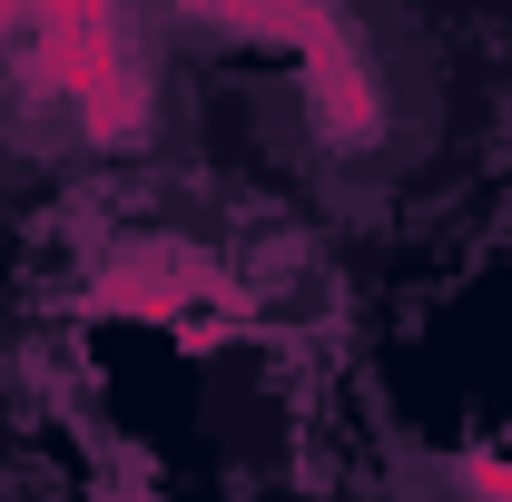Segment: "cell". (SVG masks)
Instances as JSON below:
<instances>
[{
	"instance_id": "obj_1",
	"label": "cell",
	"mask_w": 512,
	"mask_h": 502,
	"mask_svg": "<svg viewBox=\"0 0 512 502\" xmlns=\"http://www.w3.org/2000/svg\"><path fill=\"white\" fill-rule=\"evenodd\" d=\"M197 296H217V306L247 315L237 276H227L217 256H197V247H138V256H109V266L89 276V315H138V325H178Z\"/></svg>"
},
{
	"instance_id": "obj_2",
	"label": "cell",
	"mask_w": 512,
	"mask_h": 502,
	"mask_svg": "<svg viewBox=\"0 0 512 502\" xmlns=\"http://www.w3.org/2000/svg\"><path fill=\"white\" fill-rule=\"evenodd\" d=\"M306 89H316L325 138H375V89H365V69L345 50V30H325L316 50H306Z\"/></svg>"
},
{
	"instance_id": "obj_3",
	"label": "cell",
	"mask_w": 512,
	"mask_h": 502,
	"mask_svg": "<svg viewBox=\"0 0 512 502\" xmlns=\"http://www.w3.org/2000/svg\"><path fill=\"white\" fill-rule=\"evenodd\" d=\"M217 30H237V40H286V50H316L325 30H345L325 0H197Z\"/></svg>"
},
{
	"instance_id": "obj_4",
	"label": "cell",
	"mask_w": 512,
	"mask_h": 502,
	"mask_svg": "<svg viewBox=\"0 0 512 502\" xmlns=\"http://www.w3.org/2000/svg\"><path fill=\"white\" fill-rule=\"evenodd\" d=\"M463 483H473V493H493V502H512V453H473V463H463Z\"/></svg>"
},
{
	"instance_id": "obj_5",
	"label": "cell",
	"mask_w": 512,
	"mask_h": 502,
	"mask_svg": "<svg viewBox=\"0 0 512 502\" xmlns=\"http://www.w3.org/2000/svg\"><path fill=\"white\" fill-rule=\"evenodd\" d=\"M227 325H237V315H227ZM227 325H217V315H178V325H168V335H178V345H188V355H217V345H227Z\"/></svg>"
},
{
	"instance_id": "obj_6",
	"label": "cell",
	"mask_w": 512,
	"mask_h": 502,
	"mask_svg": "<svg viewBox=\"0 0 512 502\" xmlns=\"http://www.w3.org/2000/svg\"><path fill=\"white\" fill-rule=\"evenodd\" d=\"M40 10H50V0H0V20H10V30H30Z\"/></svg>"
},
{
	"instance_id": "obj_7",
	"label": "cell",
	"mask_w": 512,
	"mask_h": 502,
	"mask_svg": "<svg viewBox=\"0 0 512 502\" xmlns=\"http://www.w3.org/2000/svg\"><path fill=\"white\" fill-rule=\"evenodd\" d=\"M188 10H197V0H188Z\"/></svg>"
}]
</instances>
